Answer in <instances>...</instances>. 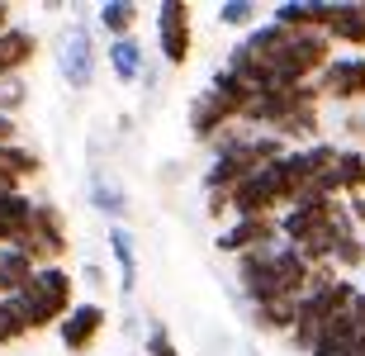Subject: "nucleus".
Returning <instances> with one entry per match:
<instances>
[{"label":"nucleus","instance_id":"22","mask_svg":"<svg viewBox=\"0 0 365 356\" xmlns=\"http://www.w3.org/2000/svg\"><path fill=\"white\" fill-rule=\"evenodd\" d=\"M218 24H228V29H257L261 24V10L252 5V0H223L218 5Z\"/></svg>","mask_w":365,"mask_h":356},{"label":"nucleus","instance_id":"30","mask_svg":"<svg viewBox=\"0 0 365 356\" xmlns=\"http://www.w3.org/2000/svg\"><path fill=\"white\" fill-rule=\"evenodd\" d=\"M361 5H365V0H361Z\"/></svg>","mask_w":365,"mask_h":356},{"label":"nucleus","instance_id":"8","mask_svg":"<svg viewBox=\"0 0 365 356\" xmlns=\"http://www.w3.org/2000/svg\"><path fill=\"white\" fill-rule=\"evenodd\" d=\"M271 243H280V219H232L214 238V247L228 252V257H242V252H257V247H271Z\"/></svg>","mask_w":365,"mask_h":356},{"label":"nucleus","instance_id":"26","mask_svg":"<svg viewBox=\"0 0 365 356\" xmlns=\"http://www.w3.org/2000/svg\"><path fill=\"white\" fill-rule=\"evenodd\" d=\"M346 214H351V223L361 228V238H365V195H351V200H346Z\"/></svg>","mask_w":365,"mask_h":356},{"label":"nucleus","instance_id":"5","mask_svg":"<svg viewBox=\"0 0 365 356\" xmlns=\"http://www.w3.org/2000/svg\"><path fill=\"white\" fill-rule=\"evenodd\" d=\"M109 328V309L100 300H76L71 304V314L57 323V337H62V347H67V356H91L95 347H100V337H105Z\"/></svg>","mask_w":365,"mask_h":356},{"label":"nucleus","instance_id":"2","mask_svg":"<svg viewBox=\"0 0 365 356\" xmlns=\"http://www.w3.org/2000/svg\"><path fill=\"white\" fill-rule=\"evenodd\" d=\"M14 300H19V309H24V318H29V332L57 328V323L71 314V304H76V275H71L67 266H38L34 280H29Z\"/></svg>","mask_w":365,"mask_h":356},{"label":"nucleus","instance_id":"20","mask_svg":"<svg viewBox=\"0 0 365 356\" xmlns=\"http://www.w3.org/2000/svg\"><path fill=\"white\" fill-rule=\"evenodd\" d=\"M252 318H257L261 332H280L284 337V332L294 328V318H299V300H271V304H261Z\"/></svg>","mask_w":365,"mask_h":356},{"label":"nucleus","instance_id":"18","mask_svg":"<svg viewBox=\"0 0 365 356\" xmlns=\"http://www.w3.org/2000/svg\"><path fill=\"white\" fill-rule=\"evenodd\" d=\"M91 205L100 209V214H109V223L128 219V200H123L119 180H109L105 171H95V176H91Z\"/></svg>","mask_w":365,"mask_h":356},{"label":"nucleus","instance_id":"24","mask_svg":"<svg viewBox=\"0 0 365 356\" xmlns=\"http://www.w3.org/2000/svg\"><path fill=\"white\" fill-rule=\"evenodd\" d=\"M365 266V238H341L337 252H332V271H361Z\"/></svg>","mask_w":365,"mask_h":356},{"label":"nucleus","instance_id":"1","mask_svg":"<svg viewBox=\"0 0 365 356\" xmlns=\"http://www.w3.org/2000/svg\"><path fill=\"white\" fill-rule=\"evenodd\" d=\"M252 105V91H247L237 76H232L228 67H218L214 76H209V86H204L200 96L190 100V133L200 138V143H214L223 128H232V123H242V110Z\"/></svg>","mask_w":365,"mask_h":356},{"label":"nucleus","instance_id":"29","mask_svg":"<svg viewBox=\"0 0 365 356\" xmlns=\"http://www.w3.org/2000/svg\"><path fill=\"white\" fill-rule=\"evenodd\" d=\"M10 24H14V10H10V5H0V34H5Z\"/></svg>","mask_w":365,"mask_h":356},{"label":"nucleus","instance_id":"9","mask_svg":"<svg viewBox=\"0 0 365 356\" xmlns=\"http://www.w3.org/2000/svg\"><path fill=\"white\" fill-rule=\"evenodd\" d=\"M43 171V157L24 143H0V195H19L24 180Z\"/></svg>","mask_w":365,"mask_h":356},{"label":"nucleus","instance_id":"11","mask_svg":"<svg viewBox=\"0 0 365 356\" xmlns=\"http://www.w3.org/2000/svg\"><path fill=\"white\" fill-rule=\"evenodd\" d=\"M34 57H38V39H34V29L10 24L5 34H0V81L19 76V71H24Z\"/></svg>","mask_w":365,"mask_h":356},{"label":"nucleus","instance_id":"6","mask_svg":"<svg viewBox=\"0 0 365 356\" xmlns=\"http://www.w3.org/2000/svg\"><path fill=\"white\" fill-rule=\"evenodd\" d=\"M157 43L171 67H185L195 53V10L185 0H162L157 5Z\"/></svg>","mask_w":365,"mask_h":356},{"label":"nucleus","instance_id":"14","mask_svg":"<svg viewBox=\"0 0 365 356\" xmlns=\"http://www.w3.org/2000/svg\"><path fill=\"white\" fill-rule=\"evenodd\" d=\"M34 195H0V247H14L19 238H24V228H29V219H34Z\"/></svg>","mask_w":365,"mask_h":356},{"label":"nucleus","instance_id":"23","mask_svg":"<svg viewBox=\"0 0 365 356\" xmlns=\"http://www.w3.org/2000/svg\"><path fill=\"white\" fill-rule=\"evenodd\" d=\"M143 356H185V352H180V347L171 342V328L152 318L148 332H143Z\"/></svg>","mask_w":365,"mask_h":356},{"label":"nucleus","instance_id":"25","mask_svg":"<svg viewBox=\"0 0 365 356\" xmlns=\"http://www.w3.org/2000/svg\"><path fill=\"white\" fill-rule=\"evenodd\" d=\"M24 100H29V86L19 81V76L0 81V119H14V114L24 110Z\"/></svg>","mask_w":365,"mask_h":356},{"label":"nucleus","instance_id":"17","mask_svg":"<svg viewBox=\"0 0 365 356\" xmlns=\"http://www.w3.org/2000/svg\"><path fill=\"white\" fill-rule=\"evenodd\" d=\"M34 271H38V266H34L19 247H0V295H5V300H14V295L34 280Z\"/></svg>","mask_w":365,"mask_h":356},{"label":"nucleus","instance_id":"3","mask_svg":"<svg viewBox=\"0 0 365 356\" xmlns=\"http://www.w3.org/2000/svg\"><path fill=\"white\" fill-rule=\"evenodd\" d=\"M14 247H19L34 266H62V257H67V247H71L67 214H62L53 200H38V205H34V219H29V228H24V238H19Z\"/></svg>","mask_w":365,"mask_h":356},{"label":"nucleus","instance_id":"7","mask_svg":"<svg viewBox=\"0 0 365 356\" xmlns=\"http://www.w3.org/2000/svg\"><path fill=\"white\" fill-rule=\"evenodd\" d=\"M318 91L337 105L365 100V53H332V62L318 71Z\"/></svg>","mask_w":365,"mask_h":356},{"label":"nucleus","instance_id":"12","mask_svg":"<svg viewBox=\"0 0 365 356\" xmlns=\"http://www.w3.org/2000/svg\"><path fill=\"white\" fill-rule=\"evenodd\" d=\"M323 34H327V43H346L351 53H361L365 48V5L361 0H337Z\"/></svg>","mask_w":365,"mask_h":356},{"label":"nucleus","instance_id":"16","mask_svg":"<svg viewBox=\"0 0 365 356\" xmlns=\"http://www.w3.org/2000/svg\"><path fill=\"white\" fill-rule=\"evenodd\" d=\"M332 176H337V195H341V200L365 195V152L361 148H337Z\"/></svg>","mask_w":365,"mask_h":356},{"label":"nucleus","instance_id":"13","mask_svg":"<svg viewBox=\"0 0 365 356\" xmlns=\"http://www.w3.org/2000/svg\"><path fill=\"white\" fill-rule=\"evenodd\" d=\"M109 257H114V271H119V290L123 295H133L138 290V243L133 233L123 228V223H109Z\"/></svg>","mask_w":365,"mask_h":356},{"label":"nucleus","instance_id":"27","mask_svg":"<svg viewBox=\"0 0 365 356\" xmlns=\"http://www.w3.org/2000/svg\"><path fill=\"white\" fill-rule=\"evenodd\" d=\"M81 280H86V285H95V290H100V285L109 280V275H105V266H81Z\"/></svg>","mask_w":365,"mask_h":356},{"label":"nucleus","instance_id":"10","mask_svg":"<svg viewBox=\"0 0 365 356\" xmlns=\"http://www.w3.org/2000/svg\"><path fill=\"white\" fill-rule=\"evenodd\" d=\"M332 5L337 0H284V5H275L271 24L299 29V34H323L327 19H332Z\"/></svg>","mask_w":365,"mask_h":356},{"label":"nucleus","instance_id":"28","mask_svg":"<svg viewBox=\"0 0 365 356\" xmlns=\"http://www.w3.org/2000/svg\"><path fill=\"white\" fill-rule=\"evenodd\" d=\"M346 133H351V138L365 133V114H346Z\"/></svg>","mask_w":365,"mask_h":356},{"label":"nucleus","instance_id":"19","mask_svg":"<svg viewBox=\"0 0 365 356\" xmlns=\"http://www.w3.org/2000/svg\"><path fill=\"white\" fill-rule=\"evenodd\" d=\"M95 24L109 34V43H114V39H133L138 5H133V0H109V5H100V10H95Z\"/></svg>","mask_w":365,"mask_h":356},{"label":"nucleus","instance_id":"4","mask_svg":"<svg viewBox=\"0 0 365 356\" xmlns=\"http://www.w3.org/2000/svg\"><path fill=\"white\" fill-rule=\"evenodd\" d=\"M95 67H100V53H95V39H91V24L76 19V24L62 34L57 43V71L71 91H91L95 86Z\"/></svg>","mask_w":365,"mask_h":356},{"label":"nucleus","instance_id":"15","mask_svg":"<svg viewBox=\"0 0 365 356\" xmlns=\"http://www.w3.org/2000/svg\"><path fill=\"white\" fill-rule=\"evenodd\" d=\"M105 57H109L114 81H123V86H133L138 76H143V62H148V53H143V43H138V39H114L105 48Z\"/></svg>","mask_w":365,"mask_h":356},{"label":"nucleus","instance_id":"21","mask_svg":"<svg viewBox=\"0 0 365 356\" xmlns=\"http://www.w3.org/2000/svg\"><path fill=\"white\" fill-rule=\"evenodd\" d=\"M29 337V318L24 309H19V300H5L0 295V347H14Z\"/></svg>","mask_w":365,"mask_h":356}]
</instances>
